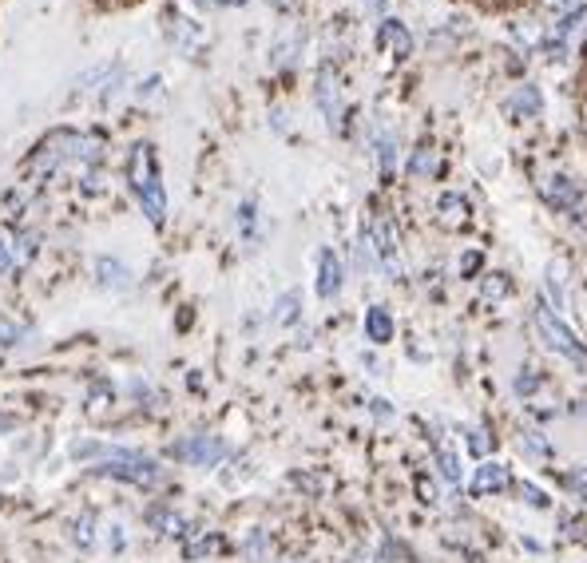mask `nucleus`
Instances as JSON below:
<instances>
[{
  "instance_id": "f257e3e1",
  "label": "nucleus",
  "mask_w": 587,
  "mask_h": 563,
  "mask_svg": "<svg viewBox=\"0 0 587 563\" xmlns=\"http://www.w3.org/2000/svg\"><path fill=\"white\" fill-rule=\"evenodd\" d=\"M104 151H108V139L100 131H80V127H64V131H52L28 159L24 167V183L28 187H40L48 179H56L60 171H88V167H100L104 163Z\"/></svg>"
},
{
  "instance_id": "f03ea898",
  "label": "nucleus",
  "mask_w": 587,
  "mask_h": 563,
  "mask_svg": "<svg viewBox=\"0 0 587 563\" xmlns=\"http://www.w3.org/2000/svg\"><path fill=\"white\" fill-rule=\"evenodd\" d=\"M72 456H76L80 464H88L96 476L123 480V484L151 488V484L163 480V464L139 449H123V445H108V441H76V445H72Z\"/></svg>"
},
{
  "instance_id": "7ed1b4c3",
  "label": "nucleus",
  "mask_w": 587,
  "mask_h": 563,
  "mask_svg": "<svg viewBox=\"0 0 587 563\" xmlns=\"http://www.w3.org/2000/svg\"><path fill=\"white\" fill-rule=\"evenodd\" d=\"M532 322H536L540 338H544V345H548L552 353H560V357L584 365V357H587L584 345H580V338L568 330V322H564L560 314H552V306H536V310H532Z\"/></svg>"
},
{
  "instance_id": "20e7f679",
  "label": "nucleus",
  "mask_w": 587,
  "mask_h": 563,
  "mask_svg": "<svg viewBox=\"0 0 587 563\" xmlns=\"http://www.w3.org/2000/svg\"><path fill=\"white\" fill-rule=\"evenodd\" d=\"M171 456L183 460V464H195V468H215V464H223L231 456V445L223 437H215V433H187V437H179L171 445Z\"/></svg>"
},
{
  "instance_id": "39448f33",
  "label": "nucleus",
  "mask_w": 587,
  "mask_h": 563,
  "mask_svg": "<svg viewBox=\"0 0 587 563\" xmlns=\"http://www.w3.org/2000/svg\"><path fill=\"white\" fill-rule=\"evenodd\" d=\"M163 32H167V40H171L183 56H203L207 32H203V24H199V20L183 16L179 8H163Z\"/></svg>"
},
{
  "instance_id": "423d86ee",
  "label": "nucleus",
  "mask_w": 587,
  "mask_h": 563,
  "mask_svg": "<svg viewBox=\"0 0 587 563\" xmlns=\"http://www.w3.org/2000/svg\"><path fill=\"white\" fill-rule=\"evenodd\" d=\"M314 104L318 112L326 115V127L330 131H342L346 127V100H342V84H338V72L326 64L318 72V84H314Z\"/></svg>"
},
{
  "instance_id": "0eeeda50",
  "label": "nucleus",
  "mask_w": 587,
  "mask_h": 563,
  "mask_svg": "<svg viewBox=\"0 0 587 563\" xmlns=\"http://www.w3.org/2000/svg\"><path fill=\"white\" fill-rule=\"evenodd\" d=\"M540 195L556 207V211H564V215H576V219H584V207H587V195L568 179V175H548V179H540Z\"/></svg>"
},
{
  "instance_id": "6e6552de",
  "label": "nucleus",
  "mask_w": 587,
  "mask_h": 563,
  "mask_svg": "<svg viewBox=\"0 0 587 563\" xmlns=\"http://www.w3.org/2000/svg\"><path fill=\"white\" fill-rule=\"evenodd\" d=\"M119 88H123V64L119 60H104L76 80V92H88V96H100V100H112Z\"/></svg>"
},
{
  "instance_id": "1a4fd4ad",
  "label": "nucleus",
  "mask_w": 587,
  "mask_h": 563,
  "mask_svg": "<svg viewBox=\"0 0 587 563\" xmlns=\"http://www.w3.org/2000/svg\"><path fill=\"white\" fill-rule=\"evenodd\" d=\"M123 175H127V187H131V191H139L143 183L159 179V159H155V147H151V143H131L127 163H123Z\"/></svg>"
},
{
  "instance_id": "9d476101",
  "label": "nucleus",
  "mask_w": 587,
  "mask_h": 563,
  "mask_svg": "<svg viewBox=\"0 0 587 563\" xmlns=\"http://www.w3.org/2000/svg\"><path fill=\"white\" fill-rule=\"evenodd\" d=\"M318 298H338L346 286V266L334 250H318Z\"/></svg>"
},
{
  "instance_id": "9b49d317",
  "label": "nucleus",
  "mask_w": 587,
  "mask_h": 563,
  "mask_svg": "<svg viewBox=\"0 0 587 563\" xmlns=\"http://www.w3.org/2000/svg\"><path fill=\"white\" fill-rule=\"evenodd\" d=\"M508 484H512L508 464H500V460H484V464H476V476H472V496H496V492H504Z\"/></svg>"
},
{
  "instance_id": "f8f14e48",
  "label": "nucleus",
  "mask_w": 587,
  "mask_h": 563,
  "mask_svg": "<svg viewBox=\"0 0 587 563\" xmlns=\"http://www.w3.org/2000/svg\"><path fill=\"white\" fill-rule=\"evenodd\" d=\"M92 274H96V286H104V290H131V282H135L131 266L112 258V254L96 258V262H92Z\"/></svg>"
},
{
  "instance_id": "ddd939ff",
  "label": "nucleus",
  "mask_w": 587,
  "mask_h": 563,
  "mask_svg": "<svg viewBox=\"0 0 587 563\" xmlns=\"http://www.w3.org/2000/svg\"><path fill=\"white\" fill-rule=\"evenodd\" d=\"M135 199H139V207H143V219L151 226H163L167 223V191H163V175L159 179H151V183H143L139 191H135Z\"/></svg>"
},
{
  "instance_id": "4468645a",
  "label": "nucleus",
  "mask_w": 587,
  "mask_h": 563,
  "mask_svg": "<svg viewBox=\"0 0 587 563\" xmlns=\"http://www.w3.org/2000/svg\"><path fill=\"white\" fill-rule=\"evenodd\" d=\"M377 40H381L393 56H409V52H413V36H409V28H405L401 20H393V16H385V20H381Z\"/></svg>"
},
{
  "instance_id": "2eb2a0df",
  "label": "nucleus",
  "mask_w": 587,
  "mask_h": 563,
  "mask_svg": "<svg viewBox=\"0 0 587 563\" xmlns=\"http://www.w3.org/2000/svg\"><path fill=\"white\" fill-rule=\"evenodd\" d=\"M393 334H397L393 314L385 306H369L365 310V338L373 341V345H385V341H393Z\"/></svg>"
},
{
  "instance_id": "dca6fc26",
  "label": "nucleus",
  "mask_w": 587,
  "mask_h": 563,
  "mask_svg": "<svg viewBox=\"0 0 587 563\" xmlns=\"http://www.w3.org/2000/svg\"><path fill=\"white\" fill-rule=\"evenodd\" d=\"M147 524L155 528V532H163V536H187V520L175 512V508H167V504H155V508H147Z\"/></svg>"
},
{
  "instance_id": "f3484780",
  "label": "nucleus",
  "mask_w": 587,
  "mask_h": 563,
  "mask_svg": "<svg viewBox=\"0 0 587 563\" xmlns=\"http://www.w3.org/2000/svg\"><path fill=\"white\" fill-rule=\"evenodd\" d=\"M437 171H441L437 147H433V143H417L413 155H409V175H413V179H433Z\"/></svg>"
},
{
  "instance_id": "a211bd4d",
  "label": "nucleus",
  "mask_w": 587,
  "mask_h": 563,
  "mask_svg": "<svg viewBox=\"0 0 587 563\" xmlns=\"http://www.w3.org/2000/svg\"><path fill=\"white\" fill-rule=\"evenodd\" d=\"M373 155H377V167L385 179L397 175V135L393 131H377L373 135Z\"/></svg>"
},
{
  "instance_id": "6ab92c4d",
  "label": "nucleus",
  "mask_w": 587,
  "mask_h": 563,
  "mask_svg": "<svg viewBox=\"0 0 587 563\" xmlns=\"http://www.w3.org/2000/svg\"><path fill=\"white\" fill-rule=\"evenodd\" d=\"M437 219L445 226H465L469 223V199H461V195H441L437 199Z\"/></svg>"
},
{
  "instance_id": "aec40b11",
  "label": "nucleus",
  "mask_w": 587,
  "mask_h": 563,
  "mask_svg": "<svg viewBox=\"0 0 587 563\" xmlns=\"http://www.w3.org/2000/svg\"><path fill=\"white\" fill-rule=\"evenodd\" d=\"M28 338H36V330H28L24 322L0 318V353H4V349H20V345H28Z\"/></svg>"
},
{
  "instance_id": "412c9836",
  "label": "nucleus",
  "mask_w": 587,
  "mask_h": 563,
  "mask_svg": "<svg viewBox=\"0 0 587 563\" xmlns=\"http://www.w3.org/2000/svg\"><path fill=\"white\" fill-rule=\"evenodd\" d=\"M298 48H302V32H282L274 44V68H294L298 64Z\"/></svg>"
},
{
  "instance_id": "4be33fe9",
  "label": "nucleus",
  "mask_w": 587,
  "mask_h": 563,
  "mask_svg": "<svg viewBox=\"0 0 587 563\" xmlns=\"http://www.w3.org/2000/svg\"><path fill=\"white\" fill-rule=\"evenodd\" d=\"M96 540H100V520H96L92 512H84V516L72 524V544L88 552V548H96Z\"/></svg>"
},
{
  "instance_id": "5701e85b",
  "label": "nucleus",
  "mask_w": 587,
  "mask_h": 563,
  "mask_svg": "<svg viewBox=\"0 0 587 563\" xmlns=\"http://www.w3.org/2000/svg\"><path fill=\"white\" fill-rule=\"evenodd\" d=\"M242 556H246V563H266L270 560V536H266L262 528H254V532L242 540Z\"/></svg>"
},
{
  "instance_id": "b1692460",
  "label": "nucleus",
  "mask_w": 587,
  "mask_h": 563,
  "mask_svg": "<svg viewBox=\"0 0 587 563\" xmlns=\"http://www.w3.org/2000/svg\"><path fill=\"white\" fill-rule=\"evenodd\" d=\"M298 314H302V294H298V290H290V294H282V298L274 302V322H278V326L298 322Z\"/></svg>"
},
{
  "instance_id": "393cba45",
  "label": "nucleus",
  "mask_w": 587,
  "mask_h": 563,
  "mask_svg": "<svg viewBox=\"0 0 587 563\" xmlns=\"http://www.w3.org/2000/svg\"><path fill=\"white\" fill-rule=\"evenodd\" d=\"M540 108H544V100H540V92H536V84H524L516 96H512V112H520V115H540Z\"/></svg>"
},
{
  "instance_id": "a878e982",
  "label": "nucleus",
  "mask_w": 587,
  "mask_h": 563,
  "mask_svg": "<svg viewBox=\"0 0 587 563\" xmlns=\"http://www.w3.org/2000/svg\"><path fill=\"white\" fill-rule=\"evenodd\" d=\"M127 389H131V397H135L131 405H139V409H159V405H163V393H155L143 377H131V385H127Z\"/></svg>"
},
{
  "instance_id": "bb28decb",
  "label": "nucleus",
  "mask_w": 587,
  "mask_h": 563,
  "mask_svg": "<svg viewBox=\"0 0 587 563\" xmlns=\"http://www.w3.org/2000/svg\"><path fill=\"white\" fill-rule=\"evenodd\" d=\"M437 472H441L449 484H461V456L449 449V445H437Z\"/></svg>"
},
{
  "instance_id": "cd10ccee",
  "label": "nucleus",
  "mask_w": 587,
  "mask_h": 563,
  "mask_svg": "<svg viewBox=\"0 0 587 563\" xmlns=\"http://www.w3.org/2000/svg\"><path fill=\"white\" fill-rule=\"evenodd\" d=\"M16 242H12V230H0V278H8L16 270Z\"/></svg>"
},
{
  "instance_id": "c85d7f7f",
  "label": "nucleus",
  "mask_w": 587,
  "mask_h": 563,
  "mask_svg": "<svg viewBox=\"0 0 587 563\" xmlns=\"http://www.w3.org/2000/svg\"><path fill=\"white\" fill-rule=\"evenodd\" d=\"M520 449L524 452H532V456H552V445L544 441V433H536V429H528V433H520Z\"/></svg>"
},
{
  "instance_id": "c756f323",
  "label": "nucleus",
  "mask_w": 587,
  "mask_h": 563,
  "mask_svg": "<svg viewBox=\"0 0 587 563\" xmlns=\"http://www.w3.org/2000/svg\"><path fill=\"white\" fill-rule=\"evenodd\" d=\"M465 445H469L472 456H488L492 437H488V429H469V433H465Z\"/></svg>"
},
{
  "instance_id": "7c9ffc66",
  "label": "nucleus",
  "mask_w": 587,
  "mask_h": 563,
  "mask_svg": "<svg viewBox=\"0 0 587 563\" xmlns=\"http://www.w3.org/2000/svg\"><path fill=\"white\" fill-rule=\"evenodd\" d=\"M215 548H219V536H199V540L187 544V560H203V556H211Z\"/></svg>"
},
{
  "instance_id": "2f4dec72",
  "label": "nucleus",
  "mask_w": 587,
  "mask_h": 563,
  "mask_svg": "<svg viewBox=\"0 0 587 563\" xmlns=\"http://www.w3.org/2000/svg\"><path fill=\"white\" fill-rule=\"evenodd\" d=\"M238 226H242V238H254V226H258V207H254L250 199L238 207Z\"/></svg>"
},
{
  "instance_id": "473e14b6",
  "label": "nucleus",
  "mask_w": 587,
  "mask_h": 563,
  "mask_svg": "<svg viewBox=\"0 0 587 563\" xmlns=\"http://www.w3.org/2000/svg\"><path fill=\"white\" fill-rule=\"evenodd\" d=\"M536 385H540V377H536L532 369H520V373H516V393H520V397L536 393Z\"/></svg>"
},
{
  "instance_id": "72a5a7b5",
  "label": "nucleus",
  "mask_w": 587,
  "mask_h": 563,
  "mask_svg": "<svg viewBox=\"0 0 587 563\" xmlns=\"http://www.w3.org/2000/svg\"><path fill=\"white\" fill-rule=\"evenodd\" d=\"M504 294H508V282H504L500 274H492V278L484 282V298H492V302H500Z\"/></svg>"
},
{
  "instance_id": "f704fd0d",
  "label": "nucleus",
  "mask_w": 587,
  "mask_h": 563,
  "mask_svg": "<svg viewBox=\"0 0 587 563\" xmlns=\"http://www.w3.org/2000/svg\"><path fill=\"white\" fill-rule=\"evenodd\" d=\"M520 500H528L532 508H548V500H544V492L536 484H520Z\"/></svg>"
},
{
  "instance_id": "c9c22d12",
  "label": "nucleus",
  "mask_w": 587,
  "mask_h": 563,
  "mask_svg": "<svg viewBox=\"0 0 587 563\" xmlns=\"http://www.w3.org/2000/svg\"><path fill=\"white\" fill-rule=\"evenodd\" d=\"M417 492H421V500H425V504H437V500H441V496H437V484H433V480H425V476L417 480Z\"/></svg>"
},
{
  "instance_id": "e433bc0d",
  "label": "nucleus",
  "mask_w": 587,
  "mask_h": 563,
  "mask_svg": "<svg viewBox=\"0 0 587 563\" xmlns=\"http://www.w3.org/2000/svg\"><path fill=\"white\" fill-rule=\"evenodd\" d=\"M20 425V417H12V413H0V433H12Z\"/></svg>"
},
{
  "instance_id": "4c0bfd02",
  "label": "nucleus",
  "mask_w": 587,
  "mask_h": 563,
  "mask_svg": "<svg viewBox=\"0 0 587 563\" xmlns=\"http://www.w3.org/2000/svg\"><path fill=\"white\" fill-rule=\"evenodd\" d=\"M266 4H274V8H282V12H286V8H294L298 0H266Z\"/></svg>"
},
{
  "instance_id": "58836bf2",
  "label": "nucleus",
  "mask_w": 587,
  "mask_h": 563,
  "mask_svg": "<svg viewBox=\"0 0 587 563\" xmlns=\"http://www.w3.org/2000/svg\"><path fill=\"white\" fill-rule=\"evenodd\" d=\"M191 4H195V8H211L215 0H191Z\"/></svg>"
},
{
  "instance_id": "ea45409f",
  "label": "nucleus",
  "mask_w": 587,
  "mask_h": 563,
  "mask_svg": "<svg viewBox=\"0 0 587 563\" xmlns=\"http://www.w3.org/2000/svg\"><path fill=\"white\" fill-rule=\"evenodd\" d=\"M219 4H246V0H219Z\"/></svg>"
},
{
  "instance_id": "a19ab883",
  "label": "nucleus",
  "mask_w": 587,
  "mask_h": 563,
  "mask_svg": "<svg viewBox=\"0 0 587 563\" xmlns=\"http://www.w3.org/2000/svg\"><path fill=\"white\" fill-rule=\"evenodd\" d=\"M584 540H587V532H584Z\"/></svg>"
},
{
  "instance_id": "79ce46f5",
  "label": "nucleus",
  "mask_w": 587,
  "mask_h": 563,
  "mask_svg": "<svg viewBox=\"0 0 587 563\" xmlns=\"http://www.w3.org/2000/svg\"><path fill=\"white\" fill-rule=\"evenodd\" d=\"M290 563H294V560H290Z\"/></svg>"
}]
</instances>
